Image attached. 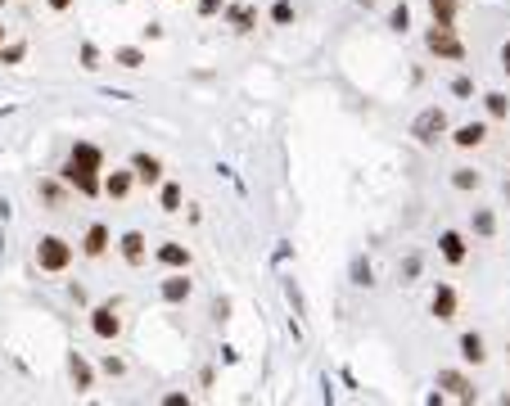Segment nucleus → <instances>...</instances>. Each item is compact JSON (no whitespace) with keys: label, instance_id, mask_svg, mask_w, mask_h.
<instances>
[{"label":"nucleus","instance_id":"obj_1","mask_svg":"<svg viewBox=\"0 0 510 406\" xmlns=\"http://www.w3.org/2000/svg\"><path fill=\"white\" fill-rule=\"evenodd\" d=\"M99 167H104V158H99L95 145H77V150L68 154V163H64V181L77 194H86V199H95L99 190H104V176H99Z\"/></svg>","mask_w":510,"mask_h":406},{"label":"nucleus","instance_id":"obj_2","mask_svg":"<svg viewBox=\"0 0 510 406\" xmlns=\"http://www.w3.org/2000/svg\"><path fill=\"white\" fill-rule=\"evenodd\" d=\"M36 262H41V271H68L72 244L59 239V235H41V244H36Z\"/></svg>","mask_w":510,"mask_h":406},{"label":"nucleus","instance_id":"obj_3","mask_svg":"<svg viewBox=\"0 0 510 406\" xmlns=\"http://www.w3.org/2000/svg\"><path fill=\"white\" fill-rule=\"evenodd\" d=\"M443 131H447V113H443V108H425V113L416 118V127H411V135H416V140H425V145H433Z\"/></svg>","mask_w":510,"mask_h":406},{"label":"nucleus","instance_id":"obj_4","mask_svg":"<svg viewBox=\"0 0 510 406\" xmlns=\"http://www.w3.org/2000/svg\"><path fill=\"white\" fill-rule=\"evenodd\" d=\"M429 50H433V55H443V59H461V55H465V45L456 41V32H452V28L433 23V32H429Z\"/></svg>","mask_w":510,"mask_h":406},{"label":"nucleus","instance_id":"obj_5","mask_svg":"<svg viewBox=\"0 0 510 406\" xmlns=\"http://www.w3.org/2000/svg\"><path fill=\"white\" fill-rule=\"evenodd\" d=\"M91 329H95L99 339H118V329H122V321H118V307H113V303L95 307V312H91Z\"/></svg>","mask_w":510,"mask_h":406},{"label":"nucleus","instance_id":"obj_6","mask_svg":"<svg viewBox=\"0 0 510 406\" xmlns=\"http://www.w3.org/2000/svg\"><path fill=\"white\" fill-rule=\"evenodd\" d=\"M131 171H135V181H145V186H158V181H163V163H158L154 154H135Z\"/></svg>","mask_w":510,"mask_h":406},{"label":"nucleus","instance_id":"obj_7","mask_svg":"<svg viewBox=\"0 0 510 406\" xmlns=\"http://www.w3.org/2000/svg\"><path fill=\"white\" fill-rule=\"evenodd\" d=\"M158 262L172 266V271H185L190 266V249H185V244H158Z\"/></svg>","mask_w":510,"mask_h":406},{"label":"nucleus","instance_id":"obj_8","mask_svg":"<svg viewBox=\"0 0 510 406\" xmlns=\"http://www.w3.org/2000/svg\"><path fill=\"white\" fill-rule=\"evenodd\" d=\"M433 316H438V321H452V316H456V289L452 285L433 289Z\"/></svg>","mask_w":510,"mask_h":406},{"label":"nucleus","instance_id":"obj_9","mask_svg":"<svg viewBox=\"0 0 510 406\" xmlns=\"http://www.w3.org/2000/svg\"><path fill=\"white\" fill-rule=\"evenodd\" d=\"M131 181H135V171H109V176H104V194H109V199H127Z\"/></svg>","mask_w":510,"mask_h":406},{"label":"nucleus","instance_id":"obj_10","mask_svg":"<svg viewBox=\"0 0 510 406\" xmlns=\"http://www.w3.org/2000/svg\"><path fill=\"white\" fill-rule=\"evenodd\" d=\"M438 384H443V388H452V397H456V402H475V388H470V379H461L456 371H443V375H438Z\"/></svg>","mask_w":510,"mask_h":406},{"label":"nucleus","instance_id":"obj_11","mask_svg":"<svg viewBox=\"0 0 510 406\" xmlns=\"http://www.w3.org/2000/svg\"><path fill=\"white\" fill-rule=\"evenodd\" d=\"M122 257H127L131 266L145 262V235H140V230H127V235H122Z\"/></svg>","mask_w":510,"mask_h":406},{"label":"nucleus","instance_id":"obj_12","mask_svg":"<svg viewBox=\"0 0 510 406\" xmlns=\"http://www.w3.org/2000/svg\"><path fill=\"white\" fill-rule=\"evenodd\" d=\"M104 249H109V230H104V226H91V230H86L82 253H86V257H104Z\"/></svg>","mask_w":510,"mask_h":406},{"label":"nucleus","instance_id":"obj_13","mask_svg":"<svg viewBox=\"0 0 510 406\" xmlns=\"http://www.w3.org/2000/svg\"><path fill=\"white\" fill-rule=\"evenodd\" d=\"M163 298L167 303H185V298H190V280H185V276H167L163 280Z\"/></svg>","mask_w":510,"mask_h":406},{"label":"nucleus","instance_id":"obj_14","mask_svg":"<svg viewBox=\"0 0 510 406\" xmlns=\"http://www.w3.org/2000/svg\"><path fill=\"white\" fill-rule=\"evenodd\" d=\"M438 244H443V257H447V262H465V239L456 235V230H447Z\"/></svg>","mask_w":510,"mask_h":406},{"label":"nucleus","instance_id":"obj_15","mask_svg":"<svg viewBox=\"0 0 510 406\" xmlns=\"http://www.w3.org/2000/svg\"><path fill=\"white\" fill-rule=\"evenodd\" d=\"M68 371H72V384H77V393L91 388V366L82 361V352H72V356H68Z\"/></svg>","mask_w":510,"mask_h":406},{"label":"nucleus","instance_id":"obj_16","mask_svg":"<svg viewBox=\"0 0 510 406\" xmlns=\"http://www.w3.org/2000/svg\"><path fill=\"white\" fill-rule=\"evenodd\" d=\"M483 135H488V131H483L479 122H470V127H456V135H452V140L461 145V150H475V145H483Z\"/></svg>","mask_w":510,"mask_h":406},{"label":"nucleus","instance_id":"obj_17","mask_svg":"<svg viewBox=\"0 0 510 406\" xmlns=\"http://www.w3.org/2000/svg\"><path fill=\"white\" fill-rule=\"evenodd\" d=\"M456 5H461V0H429V9H433V23H443V28H452V14H456Z\"/></svg>","mask_w":510,"mask_h":406},{"label":"nucleus","instance_id":"obj_18","mask_svg":"<svg viewBox=\"0 0 510 406\" xmlns=\"http://www.w3.org/2000/svg\"><path fill=\"white\" fill-rule=\"evenodd\" d=\"M461 356H465V361H483V339L479 334H461Z\"/></svg>","mask_w":510,"mask_h":406},{"label":"nucleus","instance_id":"obj_19","mask_svg":"<svg viewBox=\"0 0 510 406\" xmlns=\"http://www.w3.org/2000/svg\"><path fill=\"white\" fill-rule=\"evenodd\" d=\"M163 213H181V186H163Z\"/></svg>","mask_w":510,"mask_h":406},{"label":"nucleus","instance_id":"obj_20","mask_svg":"<svg viewBox=\"0 0 510 406\" xmlns=\"http://www.w3.org/2000/svg\"><path fill=\"white\" fill-rule=\"evenodd\" d=\"M231 23H235V28H240V32H248V28H253V9L235 5V9H231Z\"/></svg>","mask_w":510,"mask_h":406},{"label":"nucleus","instance_id":"obj_21","mask_svg":"<svg viewBox=\"0 0 510 406\" xmlns=\"http://www.w3.org/2000/svg\"><path fill=\"white\" fill-rule=\"evenodd\" d=\"M113 59H118L122 68H140V64H145V55H140V50H131V45H127V50H118Z\"/></svg>","mask_w":510,"mask_h":406},{"label":"nucleus","instance_id":"obj_22","mask_svg":"<svg viewBox=\"0 0 510 406\" xmlns=\"http://www.w3.org/2000/svg\"><path fill=\"white\" fill-rule=\"evenodd\" d=\"M452 181H456V190H475V186H479V171H470V167H461V171H456Z\"/></svg>","mask_w":510,"mask_h":406},{"label":"nucleus","instance_id":"obj_23","mask_svg":"<svg viewBox=\"0 0 510 406\" xmlns=\"http://www.w3.org/2000/svg\"><path fill=\"white\" fill-rule=\"evenodd\" d=\"M488 113H492V118H506V113H510L506 95H488Z\"/></svg>","mask_w":510,"mask_h":406},{"label":"nucleus","instance_id":"obj_24","mask_svg":"<svg viewBox=\"0 0 510 406\" xmlns=\"http://www.w3.org/2000/svg\"><path fill=\"white\" fill-rule=\"evenodd\" d=\"M389 23H393V28H397V32H406V23H411V9H406V5H397V9H393V18H389Z\"/></svg>","mask_w":510,"mask_h":406},{"label":"nucleus","instance_id":"obj_25","mask_svg":"<svg viewBox=\"0 0 510 406\" xmlns=\"http://www.w3.org/2000/svg\"><path fill=\"white\" fill-rule=\"evenodd\" d=\"M271 18H276V23H289V18H294V5H289V0H276V9H271Z\"/></svg>","mask_w":510,"mask_h":406},{"label":"nucleus","instance_id":"obj_26","mask_svg":"<svg viewBox=\"0 0 510 406\" xmlns=\"http://www.w3.org/2000/svg\"><path fill=\"white\" fill-rule=\"evenodd\" d=\"M0 59H5V64H18V59H23V41L5 45V50H0Z\"/></svg>","mask_w":510,"mask_h":406},{"label":"nucleus","instance_id":"obj_27","mask_svg":"<svg viewBox=\"0 0 510 406\" xmlns=\"http://www.w3.org/2000/svg\"><path fill=\"white\" fill-rule=\"evenodd\" d=\"M221 5H226V0H199V14H204V18H213Z\"/></svg>","mask_w":510,"mask_h":406},{"label":"nucleus","instance_id":"obj_28","mask_svg":"<svg viewBox=\"0 0 510 406\" xmlns=\"http://www.w3.org/2000/svg\"><path fill=\"white\" fill-rule=\"evenodd\" d=\"M475 230H479V235H492V213H479L475 217Z\"/></svg>","mask_w":510,"mask_h":406},{"label":"nucleus","instance_id":"obj_29","mask_svg":"<svg viewBox=\"0 0 510 406\" xmlns=\"http://www.w3.org/2000/svg\"><path fill=\"white\" fill-rule=\"evenodd\" d=\"M50 9H59V14H64V9H72V0H50Z\"/></svg>","mask_w":510,"mask_h":406},{"label":"nucleus","instance_id":"obj_30","mask_svg":"<svg viewBox=\"0 0 510 406\" xmlns=\"http://www.w3.org/2000/svg\"><path fill=\"white\" fill-rule=\"evenodd\" d=\"M501 64H506V72H510V41H506V50H501Z\"/></svg>","mask_w":510,"mask_h":406},{"label":"nucleus","instance_id":"obj_31","mask_svg":"<svg viewBox=\"0 0 510 406\" xmlns=\"http://www.w3.org/2000/svg\"><path fill=\"white\" fill-rule=\"evenodd\" d=\"M0 41H5V23H0Z\"/></svg>","mask_w":510,"mask_h":406},{"label":"nucleus","instance_id":"obj_32","mask_svg":"<svg viewBox=\"0 0 510 406\" xmlns=\"http://www.w3.org/2000/svg\"><path fill=\"white\" fill-rule=\"evenodd\" d=\"M366 5H370V0H366Z\"/></svg>","mask_w":510,"mask_h":406}]
</instances>
